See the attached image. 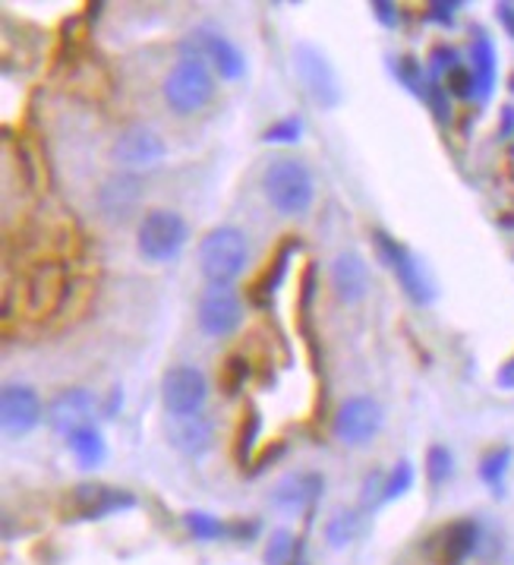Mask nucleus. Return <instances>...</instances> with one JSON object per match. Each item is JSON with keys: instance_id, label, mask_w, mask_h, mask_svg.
I'll use <instances>...</instances> for the list:
<instances>
[{"instance_id": "nucleus-7", "label": "nucleus", "mask_w": 514, "mask_h": 565, "mask_svg": "<svg viewBox=\"0 0 514 565\" xmlns=\"http://www.w3.org/2000/svg\"><path fill=\"white\" fill-rule=\"evenodd\" d=\"M200 329L212 339H227L240 329L244 322V300L231 285H208L200 297Z\"/></svg>"}, {"instance_id": "nucleus-6", "label": "nucleus", "mask_w": 514, "mask_h": 565, "mask_svg": "<svg viewBox=\"0 0 514 565\" xmlns=\"http://www.w3.org/2000/svg\"><path fill=\"white\" fill-rule=\"evenodd\" d=\"M205 398H208V383H205L202 370H196V366L180 363V366H171L161 376V402H164V411L174 420L200 417Z\"/></svg>"}, {"instance_id": "nucleus-5", "label": "nucleus", "mask_w": 514, "mask_h": 565, "mask_svg": "<svg viewBox=\"0 0 514 565\" xmlns=\"http://www.w3.org/2000/svg\"><path fill=\"white\" fill-rule=\"evenodd\" d=\"M373 244H376V253H379V259L388 266V271L398 278V285L404 288V295L410 297L414 303H432V285H429V278H426V269L420 266V259L410 253V249L404 247L401 241H395L392 234H385V231H373Z\"/></svg>"}, {"instance_id": "nucleus-32", "label": "nucleus", "mask_w": 514, "mask_h": 565, "mask_svg": "<svg viewBox=\"0 0 514 565\" xmlns=\"http://www.w3.org/2000/svg\"><path fill=\"white\" fill-rule=\"evenodd\" d=\"M293 556V537L288 531H275L266 550V565H285Z\"/></svg>"}, {"instance_id": "nucleus-9", "label": "nucleus", "mask_w": 514, "mask_h": 565, "mask_svg": "<svg viewBox=\"0 0 514 565\" xmlns=\"http://www.w3.org/2000/svg\"><path fill=\"white\" fill-rule=\"evenodd\" d=\"M293 70L300 76V83L313 95L315 105L322 108H335L341 102V83H338L335 67L329 64V57L315 45H297L293 47Z\"/></svg>"}, {"instance_id": "nucleus-13", "label": "nucleus", "mask_w": 514, "mask_h": 565, "mask_svg": "<svg viewBox=\"0 0 514 565\" xmlns=\"http://www.w3.org/2000/svg\"><path fill=\"white\" fill-rule=\"evenodd\" d=\"M29 313L32 317H51L64 297H67V269L61 263H39V269L29 275Z\"/></svg>"}, {"instance_id": "nucleus-22", "label": "nucleus", "mask_w": 514, "mask_h": 565, "mask_svg": "<svg viewBox=\"0 0 514 565\" xmlns=\"http://www.w3.org/2000/svg\"><path fill=\"white\" fill-rule=\"evenodd\" d=\"M259 430H263V417H259V411L249 405L244 407V417H240V424H237V436H234V458L240 461V465H249V455L256 449V439H259Z\"/></svg>"}, {"instance_id": "nucleus-27", "label": "nucleus", "mask_w": 514, "mask_h": 565, "mask_svg": "<svg viewBox=\"0 0 514 565\" xmlns=\"http://www.w3.org/2000/svg\"><path fill=\"white\" fill-rule=\"evenodd\" d=\"M357 531H360L357 512H338L335 519L329 521V527H325V534H329L332 546H347V543L357 537Z\"/></svg>"}, {"instance_id": "nucleus-21", "label": "nucleus", "mask_w": 514, "mask_h": 565, "mask_svg": "<svg viewBox=\"0 0 514 565\" xmlns=\"http://www.w3.org/2000/svg\"><path fill=\"white\" fill-rule=\"evenodd\" d=\"M470 57H473V76H476V95L490 98L492 86H495V47L483 32H476V39L470 45Z\"/></svg>"}, {"instance_id": "nucleus-17", "label": "nucleus", "mask_w": 514, "mask_h": 565, "mask_svg": "<svg viewBox=\"0 0 514 565\" xmlns=\"http://www.w3.org/2000/svg\"><path fill=\"white\" fill-rule=\"evenodd\" d=\"M322 487H325V480L319 475H310V471L281 477L275 483V490H271V505L281 509V512H288V515H300V512H307L315 499H319Z\"/></svg>"}, {"instance_id": "nucleus-29", "label": "nucleus", "mask_w": 514, "mask_h": 565, "mask_svg": "<svg viewBox=\"0 0 514 565\" xmlns=\"http://www.w3.org/2000/svg\"><path fill=\"white\" fill-rule=\"evenodd\" d=\"M186 527L196 541H218L224 534V524L215 515H205V512H190L186 515Z\"/></svg>"}, {"instance_id": "nucleus-33", "label": "nucleus", "mask_w": 514, "mask_h": 565, "mask_svg": "<svg viewBox=\"0 0 514 565\" xmlns=\"http://www.w3.org/2000/svg\"><path fill=\"white\" fill-rule=\"evenodd\" d=\"M303 134V124H300V117H285V120H278V124H271L269 130L263 134L266 142H297Z\"/></svg>"}, {"instance_id": "nucleus-18", "label": "nucleus", "mask_w": 514, "mask_h": 565, "mask_svg": "<svg viewBox=\"0 0 514 565\" xmlns=\"http://www.w3.org/2000/svg\"><path fill=\"white\" fill-rule=\"evenodd\" d=\"M332 288L341 303H360L370 295V266L360 253L354 249L338 253V259L332 263Z\"/></svg>"}, {"instance_id": "nucleus-16", "label": "nucleus", "mask_w": 514, "mask_h": 565, "mask_svg": "<svg viewBox=\"0 0 514 565\" xmlns=\"http://www.w3.org/2000/svg\"><path fill=\"white\" fill-rule=\"evenodd\" d=\"M476 543H480L476 521H451L448 527L439 531V537L432 541V559H436V565H464L473 556Z\"/></svg>"}, {"instance_id": "nucleus-26", "label": "nucleus", "mask_w": 514, "mask_h": 565, "mask_svg": "<svg viewBox=\"0 0 514 565\" xmlns=\"http://www.w3.org/2000/svg\"><path fill=\"white\" fill-rule=\"evenodd\" d=\"M410 487H414V468H410V461H398V465L385 475V493H382V502H392V499L404 497Z\"/></svg>"}, {"instance_id": "nucleus-40", "label": "nucleus", "mask_w": 514, "mask_h": 565, "mask_svg": "<svg viewBox=\"0 0 514 565\" xmlns=\"http://www.w3.org/2000/svg\"><path fill=\"white\" fill-rule=\"evenodd\" d=\"M495 13H499V20H502L505 29L514 35V3H499V7H495Z\"/></svg>"}, {"instance_id": "nucleus-35", "label": "nucleus", "mask_w": 514, "mask_h": 565, "mask_svg": "<svg viewBox=\"0 0 514 565\" xmlns=\"http://www.w3.org/2000/svg\"><path fill=\"white\" fill-rule=\"evenodd\" d=\"M454 10H461V3L432 0V3L426 7V20H429V23H439V25H451L454 23Z\"/></svg>"}, {"instance_id": "nucleus-15", "label": "nucleus", "mask_w": 514, "mask_h": 565, "mask_svg": "<svg viewBox=\"0 0 514 565\" xmlns=\"http://www.w3.org/2000/svg\"><path fill=\"white\" fill-rule=\"evenodd\" d=\"M111 156L124 168H156L158 161L164 159V142L149 127H127L114 139Z\"/></svg>"}, {"instance_id": "nucleus-24", "label": "nucleus", "mask_w": 514, "mask_h": 565, "mask_svg": "<svg viewBox=\"0 0 514 565\" xmlns=\"http://www.w3.org/2000/svg\"><path fill=\"white\" fill-rule=\"evenodd\" d=\"M508 461H512V449L508 446L490 449V452L480 458V480L490 483L492 490H499L502 480H505V471H508Z\"/></svg>"}, {"instance_id": "nucleus-3", "label": "nucleus", "mask_w": 514, "mask_h": 565, "mask_svg": "<svg viewBox=\"0 0 514 565\" xmlns=\"http://www.w3.org/2000/svg\"><path fill=\"white\" fill-rule=\"evenodd\" d=\"M263 193L281 215H303L315 196L313 174L297 159L271 161L263 174Z\"/></svg>"}, {"instance_id": "nucleus-12", "label": "nucleus", "mask_w": 514, "mask_h": 565, "mask_svg": "<svg viewBox=\"0 0 514 565\" xmlns=\"http://www.w3.org/2000/svg\"><path fill=\"white\" fill-rule=\"evenodd\" d=\"M186 47L193 51V57H202L205 64H212V67L218 70L222 79H240V76H244L246 61L244 54H240V47L234 45L231 39L218 35V32L200 29V32L190 35Z\"/></svg>"}, {"instance_id": "nucleus-25", "label": "nucleus", "mask_w": 514, "mask_h": 565, "mask_svg": "<svg viewBox=\"0 0 514 565\" xmlns=\"http://www.w3.org/2000/svg\"><path fill=\"white\" fill-rule=\"evenodd\" d=\"M218 380H222L224 395H240L246 380H249V361H246L244 354H231L222 363V376Z\"/></svg>"}, {"instance_id": "nucleus-20", "label": "nucleus", "mask_w": 514, "mask_h": 565, "mask_svg": "<svg viewBox=\"0 0 514 565\" xmlns=\"http://www.w3.org/2000/svg\"><path fill=\"white\" fill-rule=\"evenodd\" d=\"M171 439L183 455H205L212 449V424L205 417H186L171 433Z\"/></svg>"}, {"instance_id": "nucleus-28", "label": "nucleus", "mask_w": 514, "mask_h": 565, "mask_svg": "<svg viewBox=\"0 0 514 565\" xmlns=\"http://www.w3.org/2000/svg\"><path fill=\"white\" fill-rule=\"evenodd\" d=\"M451 471H454V458H451V452H448L446 446H432V449L426 452V475H429V480L439 487V483H446L448 477H451Z\"/></svg>"}, {"instance_id": "nucleus-10", "label": "nucleus", "mask_w": 514, "mask_h": 565, "mask_svg": "<svg viewBox=\"0 0 514 565\" xmlns=\"http://www.w3.org/2000/svg\"><path fill=\"white\" fill-rule=\"evenodd\" d=\"M133 493H127V490H117V487H108V483H79V487L69 490L64 512L73 521H95L111 515V512L133 509Z\"/></svg>"}, {"instance_id": "nucleus-30", "label": "nucleus", "mask_w": 514, "mask_h": 565, "mask_svg": "<svg viewBox=\"0 0 514 565\" xmlns=\"http://www.w3.org/2000/svg\"><path fill=\"white\" fill-rule=\"evenodd\" d=\"M395 73H398V79H401L404 86L410 92H417L420 98L426 95V83H424V67L414 61V57H401V61H395Z\"/></svg>"}, {"instance_id": "nucleus-19", "label": "nucleus", "mask_w": 514, "mask_h": 565, "mask_svg": "<svg viewBox=\"0 0 514 565\" xmlns=\"http://www.w3.org/2000/svg\"><path fill=\"white\" fill-rule=\"evenodd\" d=\"M297 249H300V241H297V237H285V241H281V247L275 249V256L266 263V269L256 278V285H253V297H256V300H269V297L281 288V281H285V275H288V266H291Z\"/></svg>"}, {"instance_id": "nucleus-4", "label": "nucleus", "mask_w": 514, "mask_h": 565, "mask_svg": "<svg viewBox=\"0 0 514 565\" xmlns=\"http://www.w3.org/2000/svg\"><path fill=\"white\" fill-rule=\"evenodd\" d=\"M186 237H190V227L180 212L152 209L142 215V222L136 227V249L149 263H171L178 259L180 249L186 247Z\"/></svg>"}, {"instance_id": "nucleus-41", "label": "nucleus", "mask_w": 514, "mask_h": 565, "mask_svg": "<svg viewBox=\"0 0 514 565\" xmlns=\"http://www.w3.org/2000/svg\"><path fill=\"white\" fill-rule=\"evenodd\" d=\"M512 89H514V76H512Z\"/></svg>"}, {"instance_id": "nucleus-11", "label": "nucleus", "mask_w": 514, "mask_h": 565, "mask_svg": "<svg viewBox=\"0 0 514 565\" xmlns=\"http://www.w3.org/2000/svg\"><path fill=\"white\" fill-rule=\"evenodd\" d=\"M95 395L86 392V388H64L51 405H47V424L54 433H64V436H73V433L86 430L92 427V417H95Z\"/></svg>"}, {"instance_id": "nucleus-23", "label": "nucleus", "mask_w": 514, "mask_h": 565, "mask_svg": "<svg viewBox=\"0 0 514 565\" xmlns=\"http://www.w3.org/2000/svg\"><path fill=\"white\" fill-rule=\"evenodd\" d=\"M69 452L76 455V461L83 465V468H95L101 458H105V439H101V433L95 430V427H86V430L73 433L67 439Z\"/></svg>"}, {"instance_id": "nucleus-36", "label": "nucleus", "mask_w": 514, "mask_h": 565, "mask_svg": "<svg viewBox=\"0 0 514 565\" xmlns=\"http://www.w3.org/2000/svg\"><path fill=\"white\" fill-rule=\"evenodd\" d=\"M281 455H285V443H281V439H275V443H271V446H266V449H263V455L253 461V475H263V471H266L269 465H275Z\"/></svg>"}, {"instance_id": "nucleus-2", "label": "nucleus", "mask_w": 514, "mask_h": 565, "mask_svg": "<svg viewBox=\"0 0 514 565\" xmlns=\"http://www.w3.org/2000/svg\"><path fill=\"white\" fill-rule=\"evenodd\" d=\"M249 259V244L240 227H212L200 244V271L208 285H231L237 281Z\"/></svg>"}, {"instance_id": "nucleus-39", "label": "nucleus", "mask_w": 514, "mask_h": 565, "mask_svg": "<svg viewBox=\"0 0 514 565\" xmlns=\"http://www.w3.org/2000/svg\"><path fill=\"white\" fill-rule=\"evenodd\" d=\"M495 383L499 388H514V354L508 361L499 366V373H495Z\"/></svg>"}, {"instance_id": "nucleus-38", "label": "nucleus", "mask_w": 514, "mask_h": 565, "mask_svg": "<svg viewBox=\"0 0 514 565\" xmlns=\"http://www.w3.org/2000/svg\"><path fill=\"white\" fill-rule=\"evenodd\" d=\"M370 10L376 13V20L382 25H398V7L395 3H385V0H373Z\"/></svg>"}, {"instance_id": "nucleus-8", "label": "nucleus", "mask_w": 514, "mask_h": 565, "mask_svg": "<svg viewBox=\"0 0 514 565\" xmlns=\"http://www.w3.org/2000/svg\"><path fill=\"white\" fill-rule=\"evenodd\" d=\"M382 405L370 395H354L347 402H341L332 420V433L338 443L344 446H366L370 439H376L382 430Z\"/></svg>"}, {"instance_id": "nucleus-14", "label": "nucleus", "mask_w": 514, "mask_h": 565, "mask_svg": "<svg viewBox=\"0 0 514 565\" xmlns=\"http://www.w3.org/2000/svg\"><path fill=\"white\" fill-rule=\"evenodd\" d=\"M0 414H3V430L10 433V436H23V433L35 430L42 424V398L29 385H3Z\"/></svg>"}, {"instance_id": "nucleus-31", "label": "nucleus", "mask_w": 514, "mask_h": 565, "mask_svg": "<svg viewBox=\"0 0 514 565\" xmlns=\"http://www.w3.org/2000/svg\"><path fill=\"white\" fill-rule=\"evenodd\" d=\"M446 86L454 98H473V92H476V76H473V70H468L461 64V67H454L448 73Z\"/></svg>"}, {"instance_id": "nucleus-34", "label": "nucleus", "mask_w": 514, "mask_h": 565, "mask_svg": "<svg viewBox=\"0 0 514 565\" xmlns=\"http://www.w3.org/2000/svg\"><path fill=\"white\" fill-rule=\"evenodd\" d=\"M454 67H461V57H458V51L448 45H436L432 47V54H429V70H432V76H442V73H451Z\"/></svg>"}, {"instance_id": "nucleus-1", "label": "nucleus", "mask_w": 514, "mask_h": 565, "mask_svg": "<svg viewBox=\"0 0 514 565\" xmlns=\"http://www.w3.org/2000/svg\"><path fill=\"white\" fill-rule=\"evenodd\" d=\"M161 95H164V105L180 117L200 114L215 98V76H212V70L202 57L186 54L164 76Z\"/></svg>"}, {"instance_id": "nucleus-37", "label": "nucleus", "mask_w": 514, "mask_h": 565, "mask_svg": "<svg viewBox=\"0 0 514 565\" xmlns=\"http://www.w3.org/2000/svg\"><path fill=\"white\" fill-rule=\"evenodd\" d=\"M426 102H429V108L436 111L439 120H446L448 117V89H439V86H426Z\"/></svg>"}]
</instances>
